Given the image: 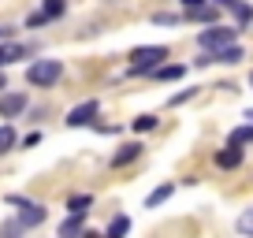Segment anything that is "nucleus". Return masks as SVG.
I'll use <instances>...</instances> for the list:
<instances>
[{"label":"nucleus","instance_id":"nucleus-1","mask_svg":"<svg viewBox=\"0 0 253 238\" xmlns=\"http://www.w3.org/2000/svg\"><path fill=\"white\" fill-rule=\"evenodd\" d=\"M164 60H168L164 45H142V48L130 52V71H134V75H149V71H157Z\"/></svg>","mask_w":253,"mask_h":238},{"label":"nucleus","instance_id":"nucleus-2","mask_svg":"<svg viewBox=\"0 0 253 238\" xmlns=\"http://www.w3.org/2000/svg\"><path fill=\"white\" fill-rule=\"evenodd\" d=\"M60 75H63V64H60V60H34V64L26 67V82H30V86H41V89L56 86V82H60Z\"/></svg>","mask_w":253,"mask_h":238},{"label":"nucleus","instance_id":"nucleus-3","mask_svg":"<svg viewBox=\"0 0 253 238\" xmlns=\"http://www.w3.org/2000/svg\"><path fill=\"white\" fill-rule=\"evenodd\" d=\"M235 38H238V30H231V26H209V30L198 34V45H201V52L212 56V52H220V48H231Z\"/></svg>","mask_w":253,"mask_h":238},{"label":"nucleus","instance_id":"nucleus-4","mask_svg":"<svg viewBox=\"0 0 253 238\" xmlns=\"http://www.w3.org/2000/svg\"><path fill=\"white\" fill-rule=\"evenodd\" d=\"M97 112H101V104L97 101H82V104H75L71 112H67V127H89L97 119Z\"/></svg>","mask_w":253,"mask_h":238},{"label":"nucleus","instance_id":"nucleus-5","mask_svg":"<svg viewBox=\"0 0 253 238\" xmlns=\"http://www.w3.org/2000/svg\"><path fill=\"white\" fill-rule=\"evenodd\" d=\"M26 112V97L23 93H0V116L4 119H15Z\"/></svg>","mask_w":253,"mask_h":238},{"label":"nucleus","instance_id":"nucleus-6","mask_svg":"<svg viewBox=\"0 0 253 238\" xmlns=\"http://www.w3.org/2000/svg\"><path fill=\"white\" fill-rule=\"evenodd\" d=\"M138 157H142V142H126V145H119V153L112 157V167H126V164H134Z\"/></svg>","mask_w":253,"mask_h":238},{"label":"nucleus","instance_id":"nucleus-7","mask_svg":"<svg viewBox=\"0 0 253 238\" xmlns=\"http://www.w3.org/2000/svg\"><path fill=\"white\" fill-rule=\"evenodd\" d=\"M45 216H48L45 208H41V205H34V201H30L26 208H19V216H15V220L23 223L26 231H30V227H38V223H45Z\"/></svg>","mask_w":253,"mask_h":238},{"label":"nucleus","instance_id":"nucleus-8","mask_svg":"<svg viewBox=\"0 0 253 238\" xmlns=\"http://www.w3.org/2000/svg\"><path fill=\"white\" fill-rule=\"evenodd\" d=\"M242 164V149L238 145H223L220 153H216V167H223V171H231V167Z\"/></svg>","mask_w":253,"mask_h":238},{"label":"nucleus","instance_id":"nucleus-9","mask_svg":"<svg viewBox=\"0 0 253 238\" xmlns=\"http://www.w3.org/2000/svg\"><path fill=\"white\" fill-rule=\"evenodd\" d=\"M23 56H26V48L19 45V41H4V45H0V67L15 64V60H23Z\"/></svg>","mask_w":253,"mask_h":238},{"label":"nucleus","instance_id":"nucleus-10","mask_svg":"<svg viewBox=\"0 0 253 238\" xmlns=\"http://www.w3.org/2000/svg\"><path fill=\"white\" fill-rule=\"evenodd\" d=\"M153 79H160V82H175V79H182V75H186V67L182 64H160L157 71H149Z\"/></svg>","mask_w":253,"mask_h":238},{"label":"nucleus","instance_id":"nucleus-11","mask_svg":"<svg viewBox=\"0 0 253 238\" xmlns=\"http://www.w3.org/2000/svg\"><path fill=\"white\" fill-rule=\"evenodd\" d=\"M86 235V223H82V216H71V220L60 223V238H82Z\"/></svg>","mask_w":253,"mask_h":238},{"label":"nucleus","instance_id":"nucleus-12","mask_svg":"<svg viewBox=\"0 0 253 238\" xmlns=\"http://www.w3.org/2000/svg\"><path fill=\"white\" fill-rule=\"evenodd\" d=\"M216 15H220V8H216V4H201V8L186 11V19H194V23H216Z\"/></svg>","mask_w":253,"mask_h":238},{"label":"nucleus","instance_id":"nucleus-13","mask_svg":"<svg viewBox=\"0 0 253 238\" xmlns=\"http://www.w3.org/2000/svg\"><path fill=\"white\" fill-rule=\"evenodd\" d=\"M63 11H67V4H63V0H41V11H38V15L48 23V19H60Z\"/></svg>","mask_w":253,"mask_h":238},{"label":"nucleus","instance_id":"nucleus-14","mask_svg":"<svg viewBox=\"0 0 253 238\" xmlns=\"http://www.w3.org/2000/svg\"><path fill=\"white\" fill-rule=\"evenodd\" d=\"M171 194H175V186H171V183H164V186H157V190H153V194H149V198H145V208H157V205H164V201H168V198H171Z\"/></svg>","mask_w":253,"mask_h":238},{"label":"nucleus","instance_id":"nucleus-15","mask_svg":"<svg viewBox=\"0 0 253 238\" xmlns=\"http://www.w3.org/2000/svg\"><path fill=\"white\" fill-rule=\"evenodd\" d=\"M242 60V48L231 45V48H220V52H212V64H238Z\"/></svg>","mask_w":253,"mask_h":238},{"label":"nucleus","instance_id":"nucleus-16","mask_svg":"<svg viewBox=\"0 0 253 238\" xmlns=\"http://www.w3.org/2000/svg\"><path fill=\"white\" fill-rule=\"evenodd\" d=\"M220 4L235 11V19H238V23H246V19L253 15V4H242V0H220Z\"/></svg>","mask_w":253,"mask_h":238},{"label":"nucleus","instance_id":"nucleus-17","mask_svg":"<svg viewBox=\"0 0 253 238\" xmlns=\"http://www.w3.org/2000/svg\"><path fill=\"white\" fill-rule=\"evenodd\" d=\"M15 127H0V157H4V153H11L15 149Z\"/></svg>","mask_w":253,"mask_h":238},{"label":"nucleus","instance_id":"nucleus-18","mask_svg":"<svg viewBox=\"0 0 253 238\" xmlns=\"http://www.w3.org/2000/svg\"><path fill=\"white\" fill-rule=\"evenodd\" d=\"M89 201H93V198H89V194H79V198H71V201H67V208H71V216H86Z\"/></svg>","mask_w":253,"mask_h":238},{"label":"nucleus","instance_id":"nucleus-19","mask_svg":"<svg viewBox=\"0 0 253 238\" xmlns=\"http://www.w3.org/2000/svg\"><path fill=\"white\" fill-rule=\"evenodd\" d=\"M23 235H26V227L19 220H8L4 227H0V238H23Z\"/></svg>","mask_w":253,"mask_h":238},{"label":"nucleus","instance_id":"nucleus-20","mask_svg":"<svg viewBox=\"0 0 253 238\" xmlns=\"http://www.w3.org/2000/svg\"><path fill=\"white\" fill-rule=\"evenodd\" d=\"M126 227H130V220H126V216H116V220H112V227H108V238H123Z\"/></svg>","mask_w":253,"mask_h":238},{"label":"nucleus","instance_id":"nucleus-21","mask_svg":"<svg viewBox=\"0 0 253 238\" xmlns=\"http://www.w3.org/2000/svg\"><path fill=\"white\" fill-rule=\"evenodd\" d=\"M238 231H242V235H250V238H253V208H246V212L238 216Z\"/></svg>","mask_w":253,"mask_h":238},{"label":"nucleus","instance_id":"nucleus-22","mask_svg":"<svg viewBox=\"0 0 253 238\" xmlns=\"http://www.w3.org/2000/svg\"><path fill=\"white\" fill-rule=\"evenodd\" d=\"M190 97H198V89H179V93H175L171 101H168V108H179V104H186Z\"/></svg>","mask_w":253,"mask_h":238},{"label":"nucleus","instance_id":"nucleus-23","mask_svg":"<svg viewBox=\"0 0 253 238\" xmlns=\"http://www.w3.org/2000/svg\"><path fill=\"white\" fill-rule=\"evenodd\" d=\"M242 142H253V127H238L231 134V145H242Z\"/></svg>","mask_w":253,"mask_h":238},{"label":"nucleus","instance_id":"nucleus-24","mask_svg":"<svg viewBox=\"0 0 253 238\" xmlns=\"http://www.w3.org/2000/svg\"><path fill=\"white\" fill-rule=\"evenodd\" d=\"M130 127H134V130H153V127H157V116H138Z\"/></svg>","mask_w":253,"mask_h":238},{"label":"nucleus","instance_id":"nucleus-25","mask_svg":"<svg viewBox=\"0 0 253 238\" xmlns=\"http://www.w3.org/2000/svg\"><path fill=\"white\" fill-rule=\"evenodd\" d=\"M153 23H157V26H175V23H179V15H168V11H160V15H153Z\"/></svg>","mask_w":253,"mask_h":238},{"label":"nucleus","instance_id":"nucleus-26","mask_svg":"<svg viewBox=\"0 0 253 238\" xmlns=\"http://www.w3.org/2000/svg\"><path fill=\"white\" fill-rule=\"evenodd\" d=\"M4 86H8V79H4V75H0V89H4Z\"/></svg>","mask_w":253,"mask_h":238},{"label":"nucleus","instance_id":"nucleus-27","mask_svg":"<svg viewBox=\"0 0 253 238\" xmlns=\"http://www.w3.org/2000/svg\"><path fill=\"white\" fill-rule=\"evenodd\" d=\"M0 38H8V30H4V26H0Z\"/></svg>","mask_w":253,"mask_h":238},{"label":"nucleus","instance_id":"nucleus-28","mask_svg":"<svg viewBox=\"0 0 253 238\" xmlns=\"http://www.w3.org/2000/svg\"><path fill=\"white\" fill-rule=\"evenodd\" d=\"M246 119H253V108H250V112H246Z\"/></svg>","mask_w":253,"mask_h":238},{"label":"nucleus","instance_id":"nucleus-29","mask_svg":"<svg viewBox=\"0 0 253 238\" xmlns=\"http://www.w3.org/2000/svg\"><path fill=\"white\" fill-rule=\"evenodd\" d=\"M250 86H253V71H250Z\"/></svg>","mask_w":253,"mask_h":238}]
</instances>
